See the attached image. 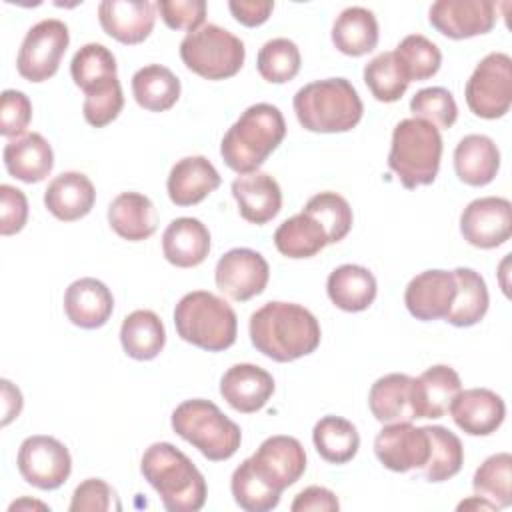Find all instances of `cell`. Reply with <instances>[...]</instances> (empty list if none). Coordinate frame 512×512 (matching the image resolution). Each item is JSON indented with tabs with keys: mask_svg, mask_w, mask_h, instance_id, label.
<instances>
[{
	"mask_svg": "<svg viewBox=\"0 0 512 512\" xmlns=\"http://www.w3.org/2000/svg\"><path fill=\"white\" fill-rule=\"evenodd\" d=\"M458 510H500V508L494 506L490 500H486V498L476 494V496H472L468 500H462L458 504Z\"/></svg>",
	"mask_w": 512,
	"mask_h": 512,
	"instance_id": "9f6ffc18",
	"label": "cell"
},
{
	"mask_svg": "<svg viewBox=\"0 0 512 512\" xmlns=\"http://www.w3.org/2000/svg\"><path fill=\"white\" fill-rule=\"evenodd\" d=\"M364 82L378 102H396L408 90V80L392 52H380L364 66Z\"/></svg>",
	"mask_w": 512,
	"mask_h": 512,
	"instance_id": "f6af8a7d",
	"label": "cell"
},
{
	"mask_svg": "<svg viewBox=\"0 0 512 512\" xmlns=\"http://www.w3.org/2000/svg\"><path fill=\"white\" fill-rule=\"evenodd\" d=\"M22 508H42V510H50L46 504H42V502H38V500H28V498H22V500L12 502L8 510L14 512V510H22Z\"/></svg>",
	"mask_w": 512,
	"mask_h": 512,
	"instance_id": "6f0895ef",
	"label": "cell"
},
{
	"mask_svg": "<svg viewBox=\"0 0 512 512\" xmlns=\"http://www.w3.org/2000/svg\"><path fill=\"white\" fill-rule=\"evenodd\" d=\"M270 278L266 258L252 248H232L224 252L214 270L218 290L236 302H246L264 292Z\"/></svg>",
	"mask_w": 512,
	"mask_h": 512,
	"instance_id": "7c38bea8",
	"label": "cell"
},
{
	"mask_svg": "<svg viewBox=\"0 0 512 512\" xmlns=\"http://www.w3.org/2000/svg\"><path fill=\"white\" fill-rule=\"evenodd\" d=\"M292 512H336L340 510V502L336 494L324 486H308L296 494L290 504Z\"/></svg>",
	"mask_w": 512,
	"mask_h": 512,
	"instance_id": "f5cc1de1",
	"label": "cell"
},
{
	"mask_svg": "<svg viewBox=\"0 0 512 512\" xmlns=\"http://www.w3.org/2000/svg\"><path fill=\"white\" fill-rule=\"evenodd\" d=\"M412 118L426 120L438 130L450 128L458 118V106L450 90L442 86H430L418 90L410 100Z\"/></svg>",
	"mask_w": 512,
	"mask_h": 512,
	"instance_id": "bcb514c9",
	"label": "cell"
},
{
	"mask_svg": "<svg viewBox=\"0 0 512 512\" xmlns=\"http://www.w3.org/2000/svg\"><path fill=\"white\" fill-rule=\"evenodd\" d=\"M70 44L68 26L58 18H44L36 22L24 36L16 70L28 82H44L58 72L60 60Z\"/></svg>",
	"mask_w": 512,
	"mask_h": 512,
	"instance_id": "30bf717a",
	"label": "cell"
},
{
	"mask_svg": "<svg viewBox=\"0 0 512 512\" xmlns=\"http://www.w3.org/2000/svg\"><path fill=\"white\" fill-rule=\"evenodd\" d=\"M174 326L184 342L208 352L230 348L238 334L234 308L208 290H192L178 300Z\"/></svg>",
	"mask_w": 512,
	"mask_h": 512,
	"instance_id": "5b68a950",
	"label": "cell"
},
{
	"mask_svg": "<svg viewBox=\"0 0 512 512\" xmlns=\"http://www.w3.org/2000/svg\"><path fill=\"white\" fill-rule=\"evenodd\" d=\"M228 8L234 16L236 22H240L242 26L254 28L264 24L272 10H274V2L270 0H230Z\"/></svg>",
	"mask_w": 512,
	"mask_h": 512,
	"instance_id": "db71d44e",
	"label": "cell"
},
{
	"mask_svg": "<svg viewBox=\"0 0 512 512\" xmlns=\"http://www.w3.org/2000/svg\"><path fill=\"white\" fill-rule=\"evenodd\" d=\"M230 490L234 502L246 512H268L278 506L282 496V492L274 490L256 474L248 458L232 472Z\"/></svg>",
	"mask_w": 512,
	"mask_h": 512,
	"instance_id": "60d3db41",
	"label": "cell"
},
{
	"mask_svg": "<svg viewBox=\"0 0 512 512\" xmlns=\"http://www.w3.org/2000/svg\"><path fill=\"white\" fill-rule=\"evenodd\" d=\"M180 58L188 70L206 80H226L240 72L246 48L230 30L218 24H202L182 38Z\"/></svg>",
	"mask_w": 512,
	"mask_h": 512,
	"instance_id": "ba28073f",
	"label": "cell"
},
{
	"mask_svg": "<svg viewBox=\"0 0 512 512\" xmlns=\"http://www.w3.org/2000/svg\"><path fill=\"white\" fill-rule=\"evenodd\" d=\"M274 246L282 256L300 260L316 256L324 246H328V236L310 214L300 212L276 228Z\"/></svg>",
	"mask_w": 512,
	"mask_h": 512,
	"instance_id": "d590c367",
	"label": "cell"
},
{
	"mask_svg": "<svg viewBox=\"0 0 512 512\" xmlns=\"http://www.w3.org/2000/svg\"><path fill=\"white\" fill-rule=\"evenodd\" d=\"M302 212L310 214L326 232L328 236V244H336L340 240H344L352 228V208L348 204V200L336 192H320L314 194L306 206L302 208Z\"/></svg>",
	"mask_w": 512,
	"mask_h": 512,
	"instance_id": "7bdbcfd3",
	"label": "cell"
},
{
	"mask_svg": "<svg viewBox=\"0 0 512 512\" xmlns=\"http://www.w3.org/2000/svg\"><path fill=\"white\" fill-rule=\"evenodd\" d=\"M32 120V102L20 90H4L0 96V134L18 138Z\"/></svg>",
	"mask_w": 512,
	"mask_h": 512,
	"instance_id": "681fc988",
	"label": "cell"
},
{
	"mask_svg": "<svg viewBox=\"0 0 512 512\" xmlns=\"http://www.w3.org/2000/svg\"><path fill=\"white\" fill-rule=\"evenodd\" d=\"M464 240L482 250L496 248L512 236V204L502 196L472 200L460 214Z\"/></svg>",
	"mask_w": 512,
	"mask_h": 512,
	"instance_id": "4fadbf2b",
	"label": "cell"
},
{
	"mask_svg": "<svg viewBox=\"0 0 512 512\" xmlns=\"http://www.w3.org/2000/svg\"><path fill=\"white\" fill-rule=\"evenodd\" d=\"M312 442L320 458L326 462L346 464L360 448V434L350 420L330 414L314 424Z\"/></svg>",
	"mask_w": 512,
	"mask_h": 512,
	"instance_id": "8d00e7d4",
	"label": "cell"
},
{
	"mask_svg": "<svg viewBox=\"0 0 512 512\" xmlns=\"http://www.w3.org/2000/svg\"><path fill=\"white\" fill-rule=\"evenodd\" d=\"M410 382L408 374L392 372L378 378L368 392V406L372 416L382 424L414 420L410 410Z\"/></svg>",
	"mask_w": 512,
	"mask_h": 512,
	"instance_id": "e575fe53",
	"label": "cell"
},
{
	"mask_svg": "<svg viewBox=\"0 0 512 512\" xmlns=\"http://www.w3.org/2000/svg\"><path fill=\"white\" fill-rule=\"evenodd\" d=\"M28 220L26 194L10 184L0 186V234L12 236L24 228Z\"/></svg>",
	"mask_w": 512,
	"mask_h": 512,
	"instance_id": "816d5d0a",
	"label": "cell"
},
{
	"mask_svg": "<svg viewBox=\"0 0 512 512\" xmlns=\"http://www.w3.org/2000/svg\"><path fill=\"white\" fill-rule=\"evenodd\" d=\"M442 160L440 130L420 118H404L392 130L388 168L408 190L436 180Z\"/></svg>",
	"mask_w": 512,
	"mask_h": 512,
	"instance_id": "8992f818",
	"label": "cell"
},
{
	"mask_svg": "<svg viewBox=\"0 0 512 512\" xmlns=\"http://www.w3.org/2000/svg\"><path fill=\"white\" fill-rule=\"evenodd\" d=\"M326 292L332 304L344 312L366 310L378 292L374 274L360 264H342L326 280Z\"/></svg>",
	"mask_w": 512,
	"mask_h": 512,
	"instance_id": "f546056e",
	"label": "cell"
},
{
	"mask_svg": "<svg viewBox=\"0 0 512 512\" xmlns=\"http://www.w3.org/2000/svg\"><path fill=\"white\" fill-rule=\"evenodd\" d=\"M222 398L242 414L258 412L274 394V378L256 364H234L220 378Z\"/></svg>",
	"mask_w": 512,
	"mask_h": 512,
	"instance_id": "44dd1931",
	"label": "cell"
},
{
	"mask_svg": "<svg viewBox=\"0 0 512 512\" xmlns=\"http://www.w3.org/2000/svg\"><path fill=\"white\" fill-rule=\"evenodd\" d=\"M98 20L110 38L122 44H140L154 30L156 2L104 0L98 4Z\"/></svg>",
	"mask_w": 512,
	"mask_h": 512,
	"instance_id": "d6986e66",
	"label": "cell"
},
{
	"mask_svg": "<svg viewBox=\"0 0 512 512\" xmlns=\"http://www.w3.org/2000/svg\"><path fill=\"white\" fill-rule=\"evenodd\" d=\"M232 196L240 216L250 224H266L282 208L280 184L266 172H252L234 178Z\"/></svg>",
	"mask_w": 512,
	"mask_h": 512,
	"instance_id": "cb8c5ba5",
	"label": "cell"
},
{
	"mask_svg": "<svg viewBox=\"0 0 512 512\" xmlns=\"http://www.w3.org/2000/svg\"><path fill=\"white\" fill-rule=\"evenodd\" d=\"M466 104L478 118H502L512 106V58L506 52L486 54L464 88Z\"/></svg>",
	"mask_w": 512,
	"mask_h": 512,
	"instance_id": "9c48e42d",
	"label": "cell"
},
{
	"mask_svg": "<svg viewBox=\"0 0 512 512\" xmlns=\"http://www.w3.org/2000/svg\"><path fill=\"white\" fill-rule=\"evenodd\" d=\"M300 50L288 38H272L268 40L256 58L258 74L270 84L290 82L300 72Z\"/></svg>",
	"mask_w": 512,
	"mask_h": 512,
	"instance_id": "ee69618b",
	"label": "cell"
},
{
	"mask_svg": "<svg viewBox=\"0 0 512 512\" xmlns=\"http://www.w3.org/2000/svg\"><path fill=\"white\" fill-rule=\"evenodd\" d=\"M0 384H2V426H8L14 418H18L22 410V394L6 378Z\"/></svg>",
	"mask_w": 512,
	"mask_h": 512,
	"instance_id": "11a10c76",
	"label": "cell"
},
{
	"mask_svg": "<svg viewBox=\"0 0 512 512\" xmlns=\"http://www.w3.org/2000/svg\"><path fill=\"white\" fill-rule=\"evenodd\" d=\"M70 512H110L122 510V504L116 496V490L102 478H86L74 488Z\"/></svg>",
	"mask_w": 512,
	"mask_h": 512,
	"instance_id": "c3c4849f",
	"label": "cell"
},
{
	"mask_svg": "<svg viewBox=\"0 0 512 512\" xmlns=\"http://www.w3.org/2000/svg\"><path fill=\"white\" fill-rule=\"evenodd\" d=\"M120 342L124 352L134 360L156 358L166 344V330L160 316L152 310L130 312L120 326Z\"/></svg>",
	"mask_w": 512,
	"mask_h": 512,
	"instance_id": "d6a6232c",
	"label": "cell"
},
{
	"mask_svg": "<svg viewBox=\"0 0 512 512\" xmlns=\"http://www.w3.org/2000/svg\"><path fill=\"white\" fill-rule=\"evenodd\" d=\"M462 390V380L452 366L436 364L410 382V410L414 418H442Z\"/></svg>",
	"mask_w": 512,
	"mask_h": 512,
	"instance_id": "ac0fdd59",
	"label": "cell"
},
{
	"mask_svg": "<svg viewBox=\"0 0 512 512\" xmlns=\"http://www.w3.org/2000/svg\"><path fill=\"white\" fill-rule=\"evenodd\" d=\"M172 430L190 442L212 462H224L236 454L242 442L240 426L214 402L192 398L178 404L170 418Z\"/></svg>",
	"mask_w": 512,
	"mask_h": 512,
	"instance_id": "52a82bcc",
	"label": "cell"
},
{
	"mask_svg": "<svg viewBox=\"0 0 512 512\" xmlns=\"http://www.w3.org/2000/svg\"><path fill=\"white\" fill-rule=\"evenodd\" d=\"M70 76L74 84L86 94L94 86L116 78V58L114 54L98 42L84 44L70 62Z\"/></svg>",
	"mask_w": 512,
	"mask_h": 512,
	"instance_id": "b9f144b4",
	"label": "cell"
},
{
	"mask_svg": "<svg viewBox=\"0 0 512 512\" xmlns=\"http://www.w3.org/2000/svg\"><path fill=\"white\" fill-rule=\"evenodd\" d=\"M2 158L8 174L26 184L42 182L54 166L52 146L38 132H26L8 140Z\"/></svg>",
	"mask_w": 512,
	"mask_h": 512,
	"instance_id": "484cf974",
	"label": "cell"
},
{
	"mask_svg": "<svg viewBox=\"0 0 512 512\" xmlns=\"http://www.w3.org/2000/svg\"><path fill=\"white\" fill-rule=\"evenodd\" d=\"M430 440V454L422 466L428 482H444L456 476L464 464V448L460 438L444 426H424Z\"/></svg>",
	"mask_w": 512,
	"mask_h": 512,
	"instance_id": "74e56055",
	"label": "cell"
},
{
	"mask_svg": "<svg viewBox=\"0 0 512 512\" xmlns=\"http://www.w3.org/2000/svg\"><path fill=\"white\" fill-rule=\"evenodd\" d=\"M454 170L468 186L490 184L500 170V150L486 134H468L454 148Z\"/></svg>",
	"mask_w": 512,
	"mask_h": 512,
	"instance_id": "83f0119b",
	"label": "cell"
},
{
	"mask_svg": "<svg viewBox=\"0 0 512 512\" xmlns=\"http://www.w3.org/2000/svg\"><path fill=\"white\" fill-rule=\"evenodd\" d=\"M248 460L256 474L278 492L296 484L306 470L304 446L294 436L284 434L266 438Z\"/></svg>",
	"mask_w": 512,
	"mask_h": 512,
	"instance_id": "5bb4252c",
	"label": "cell"
},
{
	"mask_svg": "<svg viewBox=\"0 0 512 512\" xmlns=\"http://www.w3.org/2000/svg\"><path fill=\"white\" fill-rule=\"evenodd\" d=\"M84 96L86 98L82 104V114L84 120L94 128H104L106 124L116 120L124 108V94L118 76L94 86Z\"/></svg>",
	"mask_w": 512,
	"mask_h": 512,
	"instance_id": "7dc6e473",
	"label": "cell"
},
{
	"mask_svg": "<svg viewBox=\"0 0 512 512\" xmlns=\"http://www.w3.org/2000/svg\"><path fill=\"white\" fill-rule=\"evenodd\" d=\"M144 480L168 512H196L206 502V480L194 462L170 442H154L140 460Z\"/></svg>",
	"mask_w": 512,
	"mask_h": 512,
	"instance_id": "7a4b0ae2",
	"label": "cell"
},
{
	"mask_svg": "<svg viewBox=\"0 0 512 512\" xmlns=\"http://www.w3.org/2000/svg\"><path fill=\"white\" fill-rule=\"evenodd\" d=\"M156 208L146 194L120 192L108 206L110 228L128 242H140L156 232Z\"/></svg>",
	"mask_w": 512,
	"mask_h": 512,
	"instance_id": "f1b7e54d",
	"label": "cell"
},
{
	"mask_svg": "<svg viewBox=\"0 0 512 512\" xmlns=\"http://www.w3.org/2000/svg\"><path fill=\"white\" fill-rule=\"evenodd\" d=\"M96 202V190L92 180L82 172H62L50 180L44 190V206L48 212L62 220L74 222L84 218Z\"/></svg>",
	"mask_w": 512,
	"mask_h": 512,
	"instance_id": "d4e9b609",
	"label": "cell"
},
{
	"mask_svg": "<svg viewBox=\"0 0 512 512\" xmlns=\"http://www.w3.org/2000/svg\"><path fill=\"white\" fill-rule=\"evenodd\" d=\"M114 310L110 288L98 278H78L64 292L66 318L84 330L100 328L108 322Z\"/></svg>",
	"mask_w": 512,
	"mask_h": 512,
	"instance_id": "7402d4cb",
	"label": "cell"
},
{
	"mask_svg": "<svg viewBox=\"0 0 512 512\" xmlns=\"http://www.w3.org/2000/svg\"><path fill=\"white\" fill-rule=\"evenodd\" d=\"M456 298V278L448 270H424L416 274L406 290L404 304L416 320L446 318Z\"/></svg>",
	"mask_w": 512,
	"mask_h": 512,
	"instance_id": "e0dca14e",
	"label": "cell"
},
{
	"mask_svg": "<svg viewBox=\"0 0 512 512\" xmlns=\"http://www.w3.org/2000/svg\"><path fill=\"white\" fill-rule=\"evenodd\" d=\"M374 454L392 472L422 468L430 454L428 432L410 422L386 424L374 438Z\"/></svg>",
	"mask_w": 512,
	"mask_h": 512,
	"instance_id": "9a60e30c",
	"label": "cell"
},
{
	"mask_svg": "<svg viewBox=\"0 0 512 512\" xmlns=\"http://www.w3.org/2000/svg\"><path fill=\"white\" fill-rule=\"evenodd\" d=\"M252 346L274 362H292L320 346L316 316L294 302H266L250 316Z\"/></svg>",
	"mask_w": 512,
	"mask_h": 512,
	"instance_id": "6da1fadb",
	"label": "cell"
},
{
	"mask_svg": "<svg viewBox=\"0 0 512 512\" xmlns=\"http://www.w3.org/2000/svg\"><path fill=\"white\" fill-rule=\"evenodd\" d=\"M472 488L494 506L508 508L512 504V456L508 452L488 456L476 468Z\"/></svg>",
	"mask_w": 512,
	"mask_h": 512,
	"instance_id": "ab89813d",
	"label": "cell"
},
{
	"mask_svg": "<svg viewBox=\"0 0 512 512\" xmlns=\"http://www.w3.org/2000/svg\"><path fill=\"white\" fill-rule=\"evenodd\" d=\"M16 466L20 476L34 488L56 490L68 480L72 458L68 448L54 436L34 434L20 444Z\"/></svg>",
	"mask_w": 512,
	"mask_h": 512,
	"instance_id": "8fae6325",
	"label": "cell"
},
{
	"mask_svg": "<svg viewBox=\"0 0 512 512\" xmlns=\"http://www.w3.org/2000/svg\"><path fill=\"white\" fill-rule=\"evenodd\" d=\"M294 112L308 132L336 134L352 130L364 112V104L346 78L314 80L294 94Z\"/></svg>",
	"mask_w": 512,
	"mask_h": 512,
	"instance_id": "277c9868",
	"label": "cell"
},
{
	"mask_svg": "<svg viewBox=\"0 0 512 512\" xmlns=\"http://www.w3.org/2000/svg\"><path fill=\"white\" fill-rule=\"evenodd\" d=\"M164 24L172 30L194 32L204 24L206 2L204 0H160L156 2Z\"/></svg>",
	"mask_w": 512,
	"mask_h": 512,
	"instance_id": "f907efd6",
	"label": "cell"
},
{
	"mask_svg": "<svg viewBox=\"0 0 512 512\" xmlns=\"http://www.w3.org/2000/svg\"><path fill=\"white\" fill-rule=\"evenodd\" d=\"M286 136L282 112L268 102L248 106L228 128L220 142L224 164L242 174L258 172L266 158L280 146Z\"/></svg>",
	"mask_w": 512,
	"mask_h": 512,
	"instance_id": "3957f363",
	"label": "cell"
},
{
	"mask_svg": "<svg viewBox=\"0 0 512 512\" xmlns=\"http://www.w3.org/2000/svg\"><path fill=\"white\" fill-rule=\"evenodd\" d=\"M496 18V4L492 0H438L428 10L430 24L452 40L488 34Z\"/></svg>",
	"mask_w": 512,
	"mask_h": 512,
	"instance_id": "2e32d148",
	"label": "cell"
},
{
	"mask_svg": "<svg viewBox=\"0 0 512 512\" xmlns=\"http://www.w3.org/2000/svg\"><path fill=\"white\" fill-rule=\"evenodd\" d=\"M162 252L172 266L194 268L210 252V232L198 218H174L162 234Z\"/></svg>",
	"mask_w": 512,
	"mask_h": 512,
	"instance_id": "4316f807",
	"label": "cell"
},
{
	"mask_svg": "<svg viewBox=\"0 0 512 512\" xmlns=\"http://www.w3.org/2000/svg\"><path fill=\"white\" fill-rule=\"evenodd\" d=\"M222 178L206 156L180 158L168 174V198L176 206H194L220 186Z\"/></svg>",
	"mask_w": 512,
	"mask_h": 512,
	"instance_id": "603a6c76",
	"label": "cell"
},
{
	"mask_svg": "<svg viewBox=\"0 0 512 512\" xmlns=\"http://www.w3.org/2000/svg\"><path fill=\"white\" fill-rule=\"evenodd\" d=\"M392 54L408 82L432 78L442 64L440 48L422 34H408L400 40Z\"/></svg>",
	"mask_w": 512,
	"mask_h": 512,
	"instance_id": "f35d334b",
	"label": "cell"
},
{
	"mask_svg": "<svg viewBox=\"0 0 512 512\" xmlns=\"http://www.w3.org/2000/svg\"><path fill=\"white\" fill-rule=\"evenodd\" d=\"M454 424L470 436H488L496 432L506 416V404L490 388L460 390L450 404Z\"/></svg>",
	"mask_w": 512,
	"mask_h": 512,
	"instance_id": "ffe728a7",
	"label": "cell"
},
{
	"mask_svg": "<svg viewBox=\"0 0 512 512\" xmlns=\"http://www.w3.org/2000/svg\"><path fill=\"white\" fill-rule=\"evenodd\" d=\"M132 94L140 108L148 112H166L180 98V80L170 68L148 64L134 72Z\"/></svg>",
	"mask_w": 512,
	"mask_h": 512,
	"instance_id": "1f68e13d",
	"label": "cell"
},
{
	"mask_svg": "<svg viewBox=\"0 0 512 512\" xmlns=\"http://www.w3.org/2000/svg\"><path fill=\"white\" fill-rule=\"evenodd\" d=\"M378 20L364 6L344 8L332 24V44L346 56H364L378 44Z\"/></svg>",
	"mask_w": 512,
	"mask_h": 512,
	"instance_id": "4dcf8cb0",
	"label": "cell"
},
{
	"mask_svg": "<svg viewBox=\"0 0 512 512\" xmlns=\"http://www.w3.org/2000/svg\"><path fill=\"white\" fill-rule=\"evenodd\" d=\"M452 272H454V278H456V298H454L452 308H450V312L446 314L444 320L452 326H458V328L474 326L488 312L490 296H488L486 282L472 268L458 266Z\"/></svg>",
	"mask_w": 512,
	"mask_h": 512,
	"instance_id": "836d02e7",
	"label": "cell"
}]
</instances>
